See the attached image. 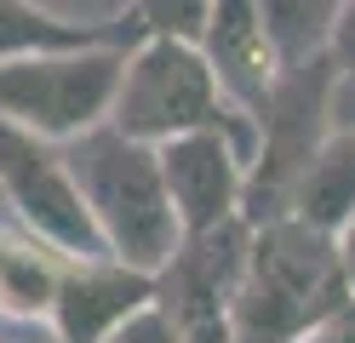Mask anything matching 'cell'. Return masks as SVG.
Segmentation results:
<instances>
[{
	"instance_id": "6da1fadb",
	"label": "cell",
	"mask_w": 355,
	"mask_h": 343,
	"mask_svg": "<svg viewBox=\"0 0 355 343\" xmlns=\"http://www.w3.org/2000/svg\"><path fill=\"white\" fill-rule=\"evenodd\" d=\"M349 297L355 292L338 258V235L304 218H270L252 229L230 332L235 343H298L315 320H327Z\"/></svg>"
},
{
	"instance_id": "7a4b0ae2",
	"label": "cell",
	"mask_w": 355,
	"mask_h": 343,
	"mask_svg": "<svg viewBox=\"0 0 355 343\" xmlns=\"http://www.w3.org/2000/svg\"><path fill=\"white\" fill-rule=\"evenodd\" d=\"M63 149H69L86 206H92V218L109 240V258L161 274L166 258L184 246V218H178L172 189H166L161 143H144V137L121 132L115 121H103Z\"/></svg>"
},
{
	"instance_id": "3957f363",
	"label": "cell",
	"mask_w": 355,
	"mask_h": 343,
	"mask_svg": "<svg viewBox=\"0 0 355 343\" xmlns=\"http://www.w3.org/2000/svg\"><path fill=\"white\" fill-rule=\"evenodd\" d=\"M109 121L144 137V143H166V137H184L201 126H235L258 137V121L224 91L207 46L178 40V35H149L126 46V75H121Z\"/></svg>"
},
{
	"instance_id": "277c9868",
	"label": "cell",
	"mask_w": 355,
	"mask_h": 343,
	"mask_svg": "<svg viewBox=\"0 0 355 343\" xmlns=\"http://www.w3.org/2000/svg\"><path fill=\"white\" fill-rule=\"evenodd\" d=\"M338 75H344V63L332 52L304 58V63H281L270 98L258 109V149H252V172H247V223L252 229L270 218H293L298 177L321 155V143L338 132L332 126Z\"/></svg>"
},
{
	"instance_id": "5b68a950",
	"label": "cell",
	"mask_w": 355,
	"mask_h": 343,
	"mask_svg": "<svg viewBox=\"0 0 355 343\" xmlns=\"http://www.w3.org/2000/svg\"><path fill=\"white\" fill-rule=\"evenodd\" d=\"M121 75H126L121 40L12 58V63H0V121L40 132L52 143H75L80 132H92L115 114Z\"/></svg>"
},
{
	"instance_id": "8992f818",
	"label": "cell",
	"mask_w": 355,
	"mask_h": 343,
	"mask_svg": "<svg viewBox=\"0 0 355 343\" xmlns=\"http://www.w3.org/2000/svg\"><path fill=\"white\" fill-rule=\"evenodd\" d=\"M0 200L12 206V218L24 229L52 240L63 258H109V240L69 166V149L12 121H0Z\"/></svg>"
},
{
	"instance_id": "52a82bcc",
	"label": "cell",
	"mask_w": 355,
	"mask_h": 343,
	"mask_svg": "<svg viewBox=\"0 0 355 343\" xmlns=\"http://www.w3.org/2000/svg\"><path fill=\"white\" fill-rule=\"evenodd\" d=\"M252 149H258V137L235 132V126H201V132H184V137H166L161 143L166 189H172L178 218H184V235H201V229H218L230 218H247Z\"/></svg>"
},
{
	"instance_id": "ba28073f",
	"label": "cell",
	"mask_w": 355,
	"mask_h": 343,
	"mask_svg": "<svg viewBox=\"0 0 355 343\" xmlns=\"http://www.w3.org/2000/svg\"><path fill=\"white\" fill-rule=\"evenodd\" d=\"M247 252H252V223L247 218H230L218 229L184 235V246L155 274V304L172 315V326L230 320L241 274H247Z\"/></svg>"
},
{
	"instance_id": "9c48e42d",
	"label": "cell",
	"mask_w": 355,
	"mask_h": 343,
	"mask_svg": "<svg viewBox=\"0 0 355 343\" xmlns=\"http://www.w3.org/2000/svg\"><path fill=\"white\" fill-rule=\"evenodd\" d=\"M155 304V274L132 269L121 258H75L63 269L58 304L46 326L63 343H103L109 332H121L132 315H144Z\"/></svg>"
},
{
	"instance_id": "30bf717a",
	"label": "cell",
	"mask_w": 355,
	"mask_h": 343,
	"mask_svg": "<svg viewBox=\"0 0 355 343\" xmlns=\"http://www.w3.org/2000/svg\"><path fill=\"white\" fill-rule=\"evenodd\" d=\"M207 58L218 69L224 91L258 121L263 98L281 75V58H275V40H270V23H263L258 0H212V17H207Z\"/></svg>"
},
{
	"instance_id": "8fae6325",
	"label": "cell",
	"mask_w": 355,
	"mask_h": 343,
	"mask_svg": "<svg viewBox=\"0 0 355 343\" xmlns=\"http://www.w3.org/2000/svg\"><path fill=\"white\" fill-rule=\"evenodd\" d=\"M75 258H63L52 240H40L24 223H0V315L6 320H52L63 269Z\"/></svg>"
},
{
	"instance_id": "7c38bea8",
	"label": "cell",
	"mask_w": 355,
	"mask_h": 343,
	"mask_svg": "<svg viewBox=\"0 0 355 343\" xmlns=\"http://www.w3.org/2000/svg\"><path fill=\"white\" fill-rule=\"evenodd\" d=\"M293 218L327 229H338L355 218V126H338L321 143V155L309 160V172L298 177V195H293Z\"/></svg>"
},
{
	"instance_id": "4fadbf2b",
	"label": "cell",
	"mask_w": 355,
	"mask_h": 343,
	"mask_svg": "<svg viewBox=\"0 0 355 343\" xmlns=\"http://www.w3.org/2000/svg\"><path fill=\"white\" fill-rule=\"evenodd\" d=\"M98 40H121L115 23H75L35 6V0H0V63L35 52H75V46H98Z\"/></svg>"
},
{
	"instance_id": "5bb4252c",
	"label": "cell",
	"mask_w": 355,
	"mask_h": 343,
	"mask_svg": "<svg viewBox=\"0 0 355 343\" xmlns=\"http://www.w3.org/2000/svg\"><path fill=\"white\" fill-rule=\"evenodd\" d=\"M258 6H263V23H270L275 58L304 63V58L332 52V29H338L349 0H258Z\"/></svg>"
},
{
	"instance_id": "9a60e30c",
	"label": "cell",
	"mask_w": 355,
	"mask_h": 343,
	"mask_svg": "<svg viewBox=\"0 0 355 343\" xmlns=\"http://www.w3.org/2000/svg\"><path fill=\"white\" fill-rule=\"evenodd\" d=\"M212 17V0H132V6L115 17L121 46L149 40V35H178V40H201Z\"/></svg>"
},
{
	"instance_id": "2e32d148",
	"label": "cell",
	"mask_w": 355,
	"mask_h": 343,
	"mask_svg": "<svg viewBox=\"0 0 355 343\" xmlns=\"http://www.w3.org/2000/svg\"><path fill=\"white\" fill-rule=\"evenodd\" d=\"M103 343H178V326H172V315L161 304H149L144 315H132L121 332H109Z\"/></svg>"
},
{
	"instance_id": "e0dca14e",
	"label": "cell",
	"mask_w": 355,
	"mask_h": 343,
	"mask_svg": "<svg viewBox=\"0 0 355 343\" xmlns=\"http://www.w3.org/2000/svg\"><path fill=\"white\" fill-rule=\"evenodd\" d=\"M298 343H355V297H349V304H338L327 320H315Z\"/></svg>"
},
{
	"instance_id": "ac0fdd59",
	"label": "cell",
	"mask_w": 355,
	"mask_h": 343,
	"mask_svg": "<svg viewBox=\"0 0 355 343\" xmlns=\"http://www.w3.org/2000/svg\"><path fill=\"white\" fill-rule=\"evenodd\" d=\"M0 343H63L46 320H6L0 326Z\"/></svg>"
},
{
	"instance_id": "d6986e66",
	"label": "cell",
	"mask_w": 355,
	"mask_h": 343,
	"mask_svg": "<svg viewBox=\"0 0 355 343\" xmlns=\"http://www.w3.org/2000/svg\"><path fill=\"white\" fill-rule=\"evenodd\" d=\"M332 58H338L344 69H355V0L344 6V17H338V29H332Z\"/></svg>"
},
{
	"instance_id": "ffe728a7",
	"label": "cell",
	"mask_w": 355,
	"mask_h": 343,
	"mask_svg": "<svg viewBox=\"0 0 355 343\" xmlns=\"http://www.w3.org/2000/svg\"><path fill=\"white\" fill-rule=\"evenodd\" d=\"M332 126H355V69L338 75V91H332Z\"/></svg>"
},
{
	"instance_id": "44dd1931",
	"label": "cell",
	"mask_w": 355,
	"mask_h": 343,
	"mask_svg": "<svg viewBox=\"0 0 355 343\" xmlns=\"http://www.w3.org/2000/svg\"><path fill=\"white\" fill-rule=\"evenodd\" d=\"M338 258H344V274H349V292H355V218L338 229Z\"/></svg>"
}]
</instances>
